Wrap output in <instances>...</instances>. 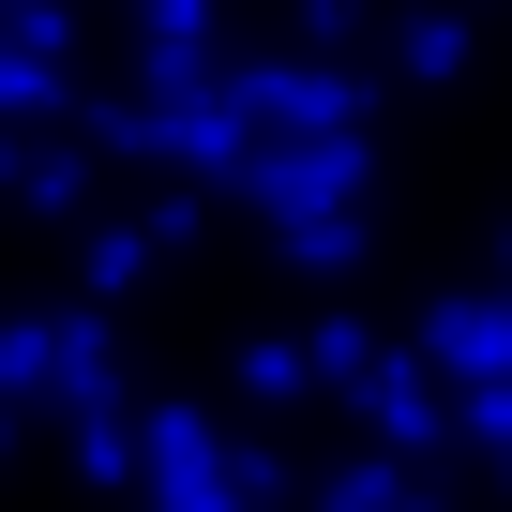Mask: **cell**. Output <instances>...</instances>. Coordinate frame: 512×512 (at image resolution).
Masks as SVG:
<instances>
[{
    "label": "cell",
    "mask_w": 512,
    "mask_h": 512,
    "mask_svg": "<svg viewBox=\"0 0 512 512\" xmlns=\"http://www.w3.org/2000/svg\"><path fill=\"white\" fill-rule=\"evenodd\" d=\"M241 106H256V136H362V61H317V46H287V61H241Z\"/></svg>",
    "instance_id": "obj_1"
},
{
    "label": "cell",
    "mask_w": 512,
    "mask_h": 512,
    "mask_svg": "<svg viewBox=\"0 0 512 512\" xmlns=\"http://www.w3.org/2000/svg\"><path fill=\"white\" fill-rule=\"evenodd\" d=\"M362 181H377V136H287V151H256V211L272 226H332V211H362Z\"/></svg>",
    "instance_id": "obj_2"
},
{
    "label": "cell",
    "mask_w": 512,
    "mask_h": 512,
    "mask_svg": "<svg viewBox=\"0 0 512 512\" xmlns=\"http://www.w3.org/2000/svg\"><path fill=\"white\" fill-rule=\"evenodd\" d=\"M76 121V16H0V136Z\"/></svg>",
    "instance_id": "obj_3"
},
{
    "label": "cell",
    "mask_w": 512,
    "mask_h": 512,
    "mask_svg": "<svg viewBox=\"0 0 512 512\" xmlns=\"http://www.w3.org/2000/svg\"><path fill=\"white\" fill-rule=\"evenodd\" d=\"M151 482H166V512H241V497H226L241 467H226V437H211L196 407H166V422H151Z\"/></svg>",
    "instance_id": "obj_4"
},
{
    "label": "cell",
    "mask_w": 512,
    "mask_h": 512,
    "mask_svg": "<svg viewBox=\"0 0 512 512\" xmlns=\"http://www.w3.org/2000/svg\"><path fill=\"white\" fill-rule=\"evenodd\" d=\"M166 241H181V211H151V226H91V241H76V287H91V317H106V302H136V287L166 272Z\"/></svg>",
    "instance_id": "obj_5"
},
{
    "label": "cell",
    "mask_w": 512,
    "mask_h": 512,
    "mask_svg": "<svg viewBox=\"0 0 512 512\" xmlns=\"http://www.w3.org/2000/svg\"><path fill=\"white\" fill-rule=\"evenodd\" d=\"M467 61H482V16H467V0H422V16H392V76H422V91H437V76H467Z\"/></svg>",
    "instance_id": "obj_6"
},
{
    "label": "cell",
    "mask_w": 512,
    "mask_h": 512,
    "mask_svg": "<svg viewBox=\"0 0 512 512\" xmlns=\"http://www.w3.org/2000/svg\"><path fill=\"white\" fill-rule=\"evenodd\" d=\"M362 407H377V437H392V452H422V437H437V362H377V377H362Z\"/></svg>",
    "instance_id": "obj_7"
},
{
    "label": "cell",
    "mask_w": 512,
    "mask_h": 512,
    "mask_svg": "<svg viewBox=\"0 0 512 512\" xmlns=\"http://www.w3.org/2000/svg\"><path fill=\"white\" fill-rule=\"evenodd\" d=\"M91 166H106V136H46L16 196H31V211H91Z\"/></svg>",
    "instance_id": "obj_8"
},
{
    "label": "cell",
    "mask_w": 512,
    "mask_h": 512,
    "mask_svg": "<svg viewBox=\"0 0 512 512\" xmlns=\"http://www.w3.org/2000/svg\"><path fill=\"white\" fill-rule=\"evenodd\" d=\"M287 272H317V287H332V272H362V211H332V226H287Z\"/></svg>",
    "instance_id": "obj_9"
},
{
    "label": "cell",
    "mask_w": 512,
    "mask_h": 512,
    "mask_svg": "<svg viewBox=\"0 0 512 512\" xmlns=\"http://www.w3.org/2000/svg\"><path fill=\"white\" fill-rule=\"evenodd\" d=\"M241 392H256V407H302V392H317V347H241Z\"/></svg>",
    "instance_id": "obj_10"
},
{
    "label": "cell",
    "mask_w": 512,
    "mask_h": 512,
    "mask_svg": "<svg viewBox=\"0 0 512 512\" xmlns=\"http://www.w3.org/2000/svg\"><path fill=\"white\" fill-rule=\"evenodd\" d=\"M0 16H61V0H0Z\"/></svg>",
    "instance_id": "obj_11"
},
{
    "label": "cell",
    "mask_w": 512,
    "mask_h": 512,
    "mask_svg": "<svg viewBox=\"0 0 512 512\" xmlns=\"http://www.w3.org/2000/svg\"><path fill=\"white\" fill-rule=\"evenodd\" d=\"M0 437H16V407H0Z\"/></svg>",
    "instance_id": "obj_12"
},
{
    "label": "cell",
    "mask_w": 512,
    "mask_h": 512,
    "mask_svg": "<svg viewBox=\"0 0 512 512\" xmlns=\"http://www.w3.org/2000/svg\"><path fill=\"white\" fill-rule=\"evenodd\" d=\"M497 256H512V241H497Z\"/></svg>",
    "instance_id": "obj_13"
}]
</instances>
